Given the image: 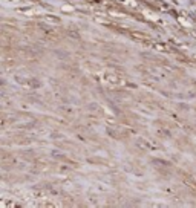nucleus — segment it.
Returning <instances> with one entry per match:
<instances>
[{
	"label": "nucleus",
	"mask_w": 196,
	"mask_h": 208,
	"mask_svg": "<svg viewBox=\"0 0 196 208\" xmlns=\"http://www.w3.org/2000/svg\"><path fill=\"white\" fill-rule=\"evenodd\" d=\"M156 49H158V51H165V48L161 46V44H156Z\"/></svg>",
	"instance_id": "nucleus-1"
}]
</instances>
